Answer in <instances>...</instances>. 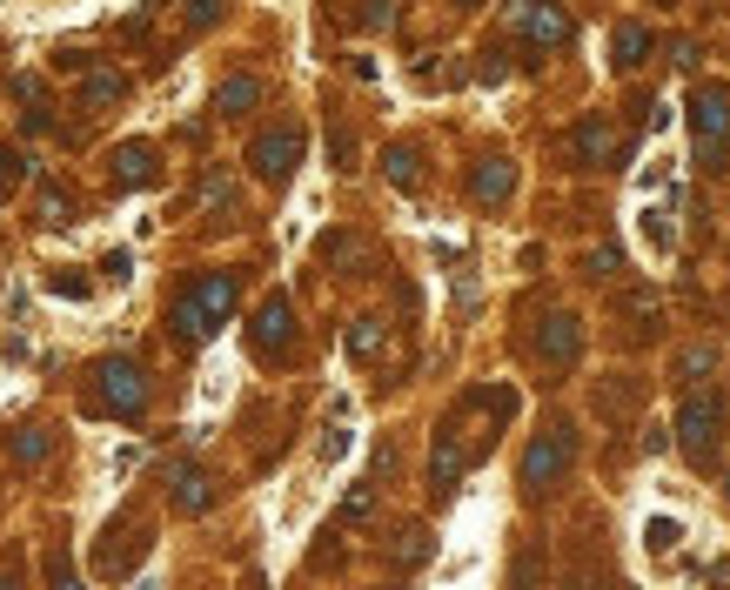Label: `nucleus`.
Segmentation results:
<instances>
[{
    "mask_svg": "<svg viewBox=\"0 0 730 590\" xmlns=\"http://www.w3.org/2000/svg\"><path fill=\"white\" fill-rule=\"evenodd\" d=\"M690 135H697L704 168H730V88L724 81H704L690 94Z\"/></svg>",
    "mask_w": 730,
    "mask_h": 590,
    "instance_id": "obj_1",
    "label": "nucleus"
},
{
    "mask_svg": "<svg viewBox=\"0 0 730 590\" xmlns=\"http://www.w3.org/2000/svg\"><path fill=\"white\" fill-rule=\"evenodd\" d=\"M94 403L114 409L121 423H134V416L148 409V383H141V369H134L128 356H101V363H94Z\"/></svg>",
    "mask_w": 730,
    "mask_h": 590,
    "instance_id": "obj_2",
    "label": "nucleus"
},
{
    "mask_svg": "<svg viewBox=\"0 0 730 590\" xmlns=\"http://www.w3.org/2000/svg\"><path fill=\"white\" fill-rule=\"evenodd\" d=\"M295 161H302V128H295V121H282V128L255 135V148H248V168H255V182H275V188L295 175Z\"/></svg>",
    "mask_w": 730,
    "mask_h": 590,
    "instance_id": "obj_3",
    "label": "nucleus"
},
{
    "mask_svg": "<svg viewBox=\"0 0 730 590\" xmlns=\"http://www.w3.org/2000/svg\"><path fill=\"white\" fill-rule=\"evenodd\" d=\"M570 456H576V436L570 430H550V436H536L530 456H523V483L530 490H550L563 470H570Z\"/></svg>",
    "mask_w": 730,
    "mask_h": 590,
    "instance_id": "obj_4",
    "label": "nucleus"
},
{
    "mask_svg": "<svg viewBox=\"0 0 730 590\" xmlns=\"http://www.w3.org/2000/svg\"><path fill=\"white\" fill-rule=\"evenodd\" d=\"M677 430H684V450L704 463V456L717 450V430H724V403H717V396H690L684 416H677Z\"/></svg>",
    "mask_w": 730,
    "mask_h": 590,
    "instance_id": "obj_5",
    "label": "nucleus"
},
{
    "mask_svg": "<svg viewBox=\"0 0 730 590\" xmlns=\"http://www.w3.org/2000/svg\"><path fill=\"white\" fill-rule=\"evenodd\" d=\"M255 356H288V342H295V309H288V295H268L262 309H255Z\"/></svg>",
    "mask_w": 730,
    "mask_h": 590,
    "instance_id": "obj_6",
    "label": "nucleus"
},
{
    "mask_svg": "<svg viewBox=\"0 0 730 590\" xmlns=\"http://www.w3.org/2000/svg\"><path fill=\"white\" fill-rule=\"evenodd\" d=\"M516 27L530 34V47H563L570 41V14L556 0H516Z\"/></svg>",
    "mask_w": 730,
    "mask_h": 590,
    "instance_id": "obj_7",
    "label": "nucleus"
},
{
    "mask_svg": "<svg viewBox=\"0 0 730 590\" xmlns=\"http://www.w3.org/2000/svg\"><path fill=\"white\" fill-rule=\"evenodd\" d=\"M570 155L583 161V168H603V161L617 155V128H610L603 114H583V121L570 128Z\"/></svg>",
    "mask_w": 730,
    "mask_h": 590,
    "instance_id": "obj_8",
    "label": "nucleus"
},
{
    "mask_svg": "<svg viewBox=\"0 0 730 590\" xmlns=\"http://www.w3.org/2000/svg\"><path fill=\"white\" fill-rule=\"evenodd\" d=\"M469 195H476L483 208L509 202V195H516V161H503V155H483L476 168H469Z\"/></svg>",
    "mask_w": 730,
    "mask_h": 590,
    "instance_id": "obj_9",
    "label": "nucleus"
},
{
    "mask_svg": "<svg viewBox=\"0 0 730 590\" xmlns=\"http://www.w3.org/2000/svg\"><path fill=\"white\" fill-rule=\"evenodd\" d=\"M155 182V148L148 141H121L114 148V188H148Z\"/></svg>",
    "mask_w": 730,
    "mask_h": 590,
    "instance_id": "obj_10",
    "label": "nucleus"
},
{
    "mask_svg": "<svg viewBox=\"0 0 730 590\" xmlns=\"http://www.w3.org/2000/svg\"><path fill=\"white\" fill-rule=\"evenodd\" d=\"M610 61H617V74H637L643 61H650V27H643V21H623L617 34H610Z\"/></svg>",
    "mask_w": 730,
    "mask_h": 590,
    "instance_id": "obj_11",
    "label": "nucleus"
},
{
    "mask_svg": "<svg viewBox=\"0 0 730 590\" xmlns=\"http://www.w3.org/2000/svg\"><path fill=\"white\" fill-rule=\"evenodd\" d=\"M208 503H215V477H208V470H195V463H181V470H175V510L201 517Z\"/></svg>",
    "mask_w": 730,
    "mask_h": 590,
    "instance_id": "obj_12",
    "label": "nucleus"
},
{
    "mask_svg": "<svg viewBox=\"0 0 730 590\" xmlns=\"http://www.w3.org/2000/svg\"><path fill=\"white\" fill-rule=\"evenodd\" d=\"M188 295L201 302V316H208L215 329H222V322H228V309H235V275H201V282H195Z\"/></svg>",
    "mask_w": 730,
    "mask_h": 590,
    "instance_id": "obj_13",
    "label": "nucleus"
},
{
    "mask_svg": "<svg viewBox=\"0 0 730 590\" xmlns=\"http://www.w3.org/2000/svg\"><path fill=\"white\" fill-rule=\"evenodd\" d=\"M255 108H262V81L255 74H228L215 88V114H255Z\"/></svg>",
    "mask_w": 730,
    "mask_h": 590,
    "instance_id": "obj_14",
    "label": "nucleus"
},
{
    "mask_svg": "<svg viewBox=\"0 0 730 590\" xmlns=\"http://www.w3.org/2000/svg\"><path fill=\"white\" fill-rule=\"evenodd\" d=\"M550 363H576V349H583V329H576V316H550L543 322V342H536Z\"/></svg>",
    "mask_w": 730,
    "mask_h": 590,
    "instance_id": "obj_15",
    "label": "nucleus"
},
{
    "mask_svg": "<svg viewBox=\"0 0 730 590\" xmlns=\"http://www.w3.org/2000/svg\"><path fill=\"white\" fill-rule=\"evenodd\" d=\"M456 477H463V443H456V436H436V456H429V483H436V490H456Z\"/></svg>",
    "mask_w": 730,
    "mask_h": 590,
    "instance_id": "obj_16",
    "label": "nucleus"
},
{
    "mask_svg": "<svg viewBox=\"0 0 730 590\" xmlns=\"http://www.w3.org/2000/svg\"><path fill=\"white\" fill-rule=\"evenodd\" d=\"M128 94V74H114V68H94L88 81H81V108H114Z\"/></svg>",
    "mask_w": 730,
    "mask_h": 590,
    "instance_id": "obj_17",
    "label": "nucleus"
},
{
    "mask_svg": "<svg viewBox=\"0 0 730 590\" xmlns=\"http://www.w3.org/2000/svg\"><path fill=\"white\" fill-rule=\"evenodd\" d=\"M208 336H215V322L201 316V302H195V295H181V302H175V342H188V349H201V342H208Z\"/></svg>",
    "mask_w": 730,
    "mask_h": 590,
    "instance_id": "obj_18",
    "label": "nucleus"
},
{
    "mask_svg": "<svg viewBox=\"0 0 730 590\" xmlns=\"http://www.w3.org/2000/svg\"><path fill=\"white\" fill-rule=\"evenodd\" d=\"M382 342H389L382 316H355V322H349V356H355V363H369V356H382Z\"/></svg>",
    "mask_w": 730,
    "mask_h": 590,
    "instance_id": "obj_19",
    "label": "nucleus"
},
{
    "mask_svg": "<svg viewBox=\"0 0 730 590\" xmlns=\"http://www.w3.org/2000/svg\"><path fill=\"white\" fill-rule=\"evenodd\" d=\"M382 175H389L396 188H416V182H422V155L409 148V141H396V148L382 155Z\"/></svg>",
    "mask_w": 730,
    "mask_h": 590,
    "instance_id": "obj_20",
    "label": "nucleus"
},
{
    "mask_svg": "<svg viewBox=\"0 0 730 590\" xmlns=\"http://www.w3.org/2000/svg\"><path fill=\"white\" fill-rule=\"evenodd\" d=\"M322 255H329L335 269H362V262H369V242H362V235H322Z\"/></svg>",
    "mask_w": 730,
    "mask_h": 590,
    "instance_id": "obj_21",
    "label": "nucleus"
},
{
    "mask_svg": "<svg viewBox=\"0 0 730 590\" xmlns=\"http://www.w3.org/2000/svg\"><path fill=\"white\" fill-rule=\"evenodd\" d=\"M677 544H684V523L677 517H650L643 523V550H650V557H670Z\"/></svg>",
    "mask_w": 730,
    "mask_h": 590,
    "instance_id": "obj_22",
    "label": "nucleus"
},
{
    "mask_svg": "<svg viewBox=\"0 0 730 590\" xmlns=\"http://www.w3.org/2000/svg\"><path fill=\"white\" fill-rule=\"evenodd\" d=\"M637 228H643V242H650L657 255H670V249H677V228H670V215H664V208H643V215H637Z\"/></svg>",
    "mask_w": 730,
    "mask_h": 590,
    "instance_id": "obj_23",
    "label": "nucleus"
},
{
    "mask_svg": "<svg viewBox=\"0 0 730 590\" xmlns=\"http://www.w3.org/2000/svg\"><path fill=\"white\" fill-rule=\"evenodd\" d=\"M27 175H34V161H27L21 148H0V202H7V195H14Z\"/></svg>",
    "mask_w": 730,
    "mask_h": 590,
    "instance_id": "obj_24",
    "label": "nucleus"
},
{
    "mask_svg": "<svg viewBox=\"0 0 730 590\" xmlns=\"http://www.w3.org/2000/svg\"><path fill=\"white\" fill-rule=\"evenodd\" d=\"M349 443H355V430L335 416L329 430H322V443H315V456H322V463H342V456H349Z\"/></svg>",
    "mask_w": 730,
    "mask_h": 590,
    "instance_id": "obj_25",
    "label": "nucleus"
},
{
    "mask_svg": "<svg viewBox=\"0 0 730 590\" xmlns=\"http://www.w3.org/2000/svg\"><path fill=\"white\" fill-rule=\"evenodd\" d=\"M369 517H376V483H355L342 497V523H369Z\"/></svg>",
    "mask_w": 730,
    "mask_h": 590,
    "instance_id": "obj_26",
    "label": "nucleus"
},
{
    "mask_svg": "<svg viewBox=\"0 0 730 590\" xmlns=\"http://www.w3.org/2000/svg\"><path fill=\"white\" fill-rule=\"evenodd\" d=\"M41 222L47 228H67V222H74V195H67V188H47V195H41Z\"/></svg>",
    "mask_w": 730,
    "mask_h": 590,
    "instance_id": "obj_27",
    "label": "nucleus"
},
{
    "mask_svg": "<svg viewBox=\"0 0 730 590\" xmlns=\"http://www.w3.org/2000/svg\"><path fill=\"white\" fill-rule=\"evenodd\" d=\"M710 363H717V349H710V342H697V349H684V356H677V376H684V383H697V376H710Z\"/></svg>",
    "mask_w": 730,
    "mask_h": 590,
    "instance_id": "obj_28",
    "label": "nucleus"
},
{
    "mask_svg": "<svg viewBox=\"0 0 730 590\" xmlns=\"http://www.w3.org/2000/svg\"><path fill=\"white\" fill-rule=\"evenodd\" d=\"M128 275H134V255H128V249H108V255H101V282L128 289Z\"/></svg>",
    "mask_w": 730,
    "mask_h": 590,
    "instance_id": "obj_29",
    "label": "nucleus"
},
{
    "mask_svg": "<svg viewBox=\"0 0 730 590\" xmlns=\"http://www.w3.org/2000/svg\"><path fill=\"white\" fill-rule=\"evenodd\" d=\"M47 295H61V302H88V282H81V275H61V269H54V275H47Z\"/></svg>",
    "mask_w": 730,
    "mask_h": 590,
    "instance_id": "obj_30",
    "label": "nucleus"
},
{
    "mask_svg": "<svg viewBox=\"0 0 730 590\" xmlns=\"http://www.w3.org/2000/svg\"><path fill=\"white\" fill-rule=\"evenodd\" d=\"M222 21V0H188V34H208Z\"/></svg>",
    "mask_w": 730,
    "mask_h": 590,
    "instance_id": "obj_31",
    "label": "nucleus"
},
{
    "mask_svg": "<svg viewBox=\"0 0 730 590\" xmlns=\"http://www.w3.org/2000/svg\"><path fill=\"white\" fill-rule=\"evenodd\" d=\"M14 456H21V463H41L47 456V430H14Z\"/></svg>",
    "mask_w": 730,
    "mask_h": 590,
    "instance_id": "obj_32",
    "label": "nucleus"
},
{
    "mask_svg": "<svg viewBox=\"0 0 730 590\" xmlns=\"http://www.w3.org/2000/svg\"><path fill=\"white\" fill-rule=\"evenodd\" d=\"M429 557V530H402V544H396V564H422Z\"/></svg>",
    "mask_w": 730,
    "mask_h": 590,
    "instance_id": "obj_33",
    "label": "nucleus"
},
{
    "mask_svg": "<svg viewBox=\"0 0 730 590\" xmlns=\"http://www.w3.org/2000/svg\"><path fill=\"white\" fill-rule=\"evenodd\" d=\"M536 577H543V557H536V550H523V557H516V577H509V584H516V590H536Z\"/></svg>",
    "mask_w": 730,
    "mask_h": 590,
    "instance_id": "obj_34",
    "label": "nucleus"
},
{
    "mask_svg": "<svg viewBox=\"0 0 730 590\" xmlns=\"http://www.w3.org/2000/svg\"><path fill=\"white\" fill-rule=\"evenodd\" d=\"M623 316H657V289H623Z\"/></svg>",
    "mask_w": 730,
    "mask_h": 590,
    "instance_id": "obj_35",
    "label": "nucleus"
},
{
    "mask_svg": "<svg viewBox=\"0 0 730 590\" xmlns=\"http://www.w3.org/2000/svg\"><path fill=\"white\" fill-rule=\"evenodd\" d=\"M329 155H335V168H355V135H349V128H335V135H329Z\"/></svg>",
    "mask_w": 730,
    "mask_h": 590,
    "instance_id": "obj_36",
    "label": "nucleus"
},
{
    "mask_svg": "<svg viewBox=\"0 0 730 590\" xmlns=\"http://www.w3.org/2000/svg\"><path fill=\"white\" fill-rule=\"evenodd\" d=\"M228 202V175H201V208Z\"/></svg>",
    "mask_w": 730,
    "mask_h": 590,
    "instance_id": "obj_37",
    "label": "nucleus"
},
{
    "mask_svg": "<svg viewBox=\"0 0 730 590\" xmlns=\"http://www.w3.org/2000/svg\"><path fill=\"white\" fill-rule=\"evenodd\" d=\"M47 590H81V577H74L61 557H54V564H47Z\"/></svg>",
    "mask_w": 730,
    "mask_h": 590,
    "instance_id": "obj_38",
    "label": "nucleus"
},
{
    "mask_svg": "<svg viewBox=\"0 0 730 590\" xmlns=\"http://www.w3.org/2000/svg\"><path fill=\"white\" fill-rule=\"evenodd\" d=\"M617 269H623L617 249H590V275H617Z\"/></svg>",
    "mask_w": 730,
    "mask_h": 590,
    "instance_id": "obj_39",
    "label": "nucleus"
},
{
    "mask_svg": "<svg viewBox=\"0 0 730 590\" xmlns=\"http://www.w3.org/2000/svg\"><path fill=\"white\" fill-rule=\"evenodd\" d=\"M54 68H67V74H94V68H88V54H81V47H67V54H54Z\"/></svg>",
    "mask_w": 730,
    "mask_h": 590,
    "instance_id": "obj_40",
    "label": "nucleus"
},
{
    "mask_svg": "<svg viewBox=\"0 0 730 590\" xmlns=\"http://www.w3.org/2000/svg\"><path fill=\"white\" fill-rule=\"evenodd\" d=\"M7 88L21 94V101H34V108H41V81H34V74H14V81H7Z\"/></svg>",
    "mask_w": 730,
    "mask_h": 590,
    "instance_id": "obj_41",
    "label": "nucleus"
},
{
    "mask_svg": "<svg viewBox=\"0 0 730 590\" xmlns=\"http://www.w3.org/2000/svg\"><path fill=\"white\" fill-rule=\"evenodd\" d=\"M362 27H389V0H369L362 7Z\"/></svg>",
    "mask_w": 730,
    "mask_h": 590,
    "instance_id": "obj_42",
    "label": "nucleus"
},
{
    "mask_svg": "<svg viewBox=\"0 0 730 590\" xmlns=\"http://www.w3.org/2000/svg\"><path fill=\"white\" fill-rule=\"evenodd\" d=\"M710 584H717V590H730V564H710Z\"/></svg>",
    "mask_w": 730,
    "mask_h": 590,
    "instance_id": "obj_43",
    "label": "nucleus"
},
{
    "mask_svg": "<svg viewBox=\"0 0 730 590\" xmlns=\"http://www.w3.org/2000/svg\"><path fill=\"white\" fill-rule=\"evenodd\" d=\"M0 590H21V577H14V570H0Z\"/></svg>",
    "mask_w": 730,
    "mask_h": 590,
    "instance_id": "obj_44",
    "label": "nucleus"
},
{
    "mask_svg": "<svg viewBox=\"0 0 730 590\" xmlns=\"http://www.w3.org/2000/svg\"><path fill=\"white\" fill-rule=\"evenodd\" d=\"M456 7H483V0H456Z\"/></svg>",
    "mask_w": 730,
    "mask_h": 590,
    "instance_id": "obj_45",
    "label": "nucleus"
},
{
    "mask_svg": "<svg viewBox=\"0 0 730 590\" xmlns=\"http://www.w3.org/2000/svg\"><path fill=\"white\" fill-rule=\"evenodd\" d=\"M134 590H155V584H148V577H141V584H134Z\"/></svg>",
    "mask_w": 730,
    "mask_h": 590,
    "instance_id": "obj_46",
    "label": "nucleus"
},
{
    "mask_svg": "<svg viewBox=\"0 0 730 590\" xmlns=\"http://www.w3.org/2000/svg\"><path fill=\"white\" fill-rule=\"evenodd\" d=\"M141 7H161V0H141Z\"/></svg>",
    "mask_w": 730,
    "mask_h": 590,
    "instance_id": "obj_47",
    "label": "nucleus"
},
{
    "mask_svg": "<svg viewBox=\"0 0 730 590\" xmlns=\"http://www.w3.org/2000/svg\"><path fill=\"white\" fill-rule=\"evenodd\" d=\"M657 7H677V0H657Z\"/></svg>",
    "mask_w": 730,
    "mask_h": 590,
    "instance_id": "obj_48",
    "label": "nucleus"
},
{
    "mask_svg": "<svg viewBox=\"0 0 730 590\" xmlns=\"http://www.w3.org/2000/svg\"><path fill=\"white\" fill-rule=\"evenodd\" d=\"M576 590H590V584H576Z\"/></svg>",
    "mask_w": 730,
    "mask_h": 590,
    "instance_id": "obj_49",
    "label": "nucleus"
},
{
    "mask_svg": "<svg viewBox=\"0 0 730 590\" xmlns=\"http://www.w3.org/2000/svg\"><path fill=\"white\" fill-rule=\"evenodd\" d=\"M724 490H730V483H724Z\"/></svg>",
    "mask_w": 730,
    "mask_h": 590,
    "instance_id": "obj_50",
    "label": "nucleus"
}]
</instances>
